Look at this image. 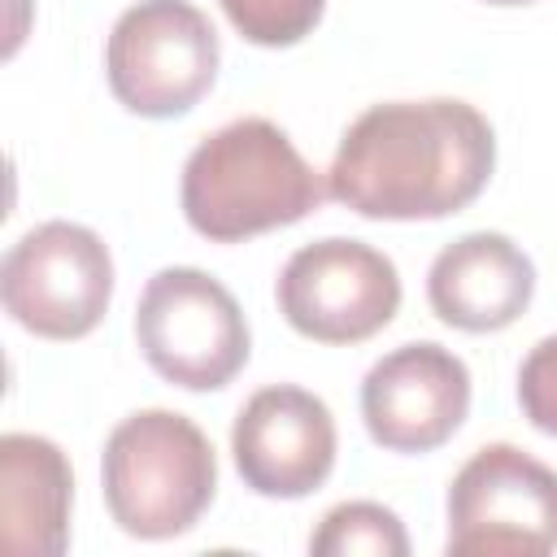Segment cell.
<instances>
[{
    "label": "cell",
    "instance_id": "6da1fadb",
    "mask_svg": "<svg viewBox=\"0 0 557 557\" xmlns=\"http://www.w3.org/2000/svg\"><path fill=\"white\" fill-rule=\"evenodd\" d=\"M496 170L492 122L453 96L383 100L348 122L326 191L374 222H435L479 200Z\"/></svg>",
    "mask_w": 557,
    "mask_h": 557
},
{
    "label": "cell",
    "instance_id": "7a4b0ae2",
    "mask_svg": "<svg viewBox=\"0 0 557 557\" xmlns=\"http://www.w3.org/2000/svg\"><path fill=\"white\" fill-rule=\"evenodd\" d=\"M183 218L213 244H239L309 218L331 191L270 117H235L205 135L183 165Z\"/></svg>",
    "mask_w": 557,
    "mask_h": 557
},
{
    "label": "cell",
    "instance_id": "3957f363",
    "mask_svg": "<svg viewBox=\"0 0 557 557\" xmlns=\"http://www.w3.org/2000/svg\"><path fill=\"white\" fill-rule=\"evenodd\" d=\"M109 518L135 540H174L200 522L218 492L209 435L174 409L126 413L100 453Z\"/></svg>",
    "mask_w": 557,
    "mask_h": 557
},
{
    "label": "cell",
    "instance_id": "277c9868",
    "mask_svg": "<svg viewBox=\"0 0 557 557\" xmlns=\"http://www.w3.org/2000/svg\"><path fill=\"white\" fill-rule=\"evenodd\" d=\"M135 339L144 361L174 387L218 392L252 352L239 300L196 265L157 270L135 305Z\"/></svg>",
    "mask_w": 557,
    "mask_h": 557
},
{
    "label": "cell",
    "instance_id": "5b68a950",
    "mask_svg": "<svg viewBox=\"0 0 557 557\" xmlns=\"http://www.w3.org/2000/svg\"><path fill=\"white\" fill-rule=\"evenodd\" d=\"M222 44L187 0H139L122 9L104 44L109 91L139 117H178L213 87Z\"/></svg>",
    "mask_w": 557,
    "mask_h": 557
},
{
    "label": "cell",
    "instance_id": "8992f818",
    "mask_svg": "<svg viewBox=\"0 0 557 557\" xmlns=\"http://www.w3.org/2000/svg\"><path fill=\"white\" fill-rule=\"evenodd\" d=\"M448 557H544L557 548V470L483 444L448 483Z\"/></svg>",
    "mask_w": 557,
    "mask_h": 557
},
{
    "label": "cell",
    "instance_id": "52a82bcc",
    "mask_svg": "<svg viewBox=\"0 0 557 557\" xmlns=\"http://www.w3.org/2000/svg\"><path fill=\"white\" fill-rule=\"evenodd\" d=\"M4 313L39 339H83L113 300L109 244L78 222L30 226L0 261Z\"/></svg>",
    "mask_w": 557,
    "mask_h": 557
},
{
    "label": "cell",
    "instance_id": "ba28073f",
    "mask_svg": "<svg viewBox=\"0 0 557 557\" xmlns=\"http://www.w3.org/2000/svg\"><path fill=\"white\" fill-rule=\"evenodd\" d=\"M278 313L313 344H361L400 309V274L361 239H318L287 257L274 283Z\"/></svg>",
    "mask_w": 557,
    "mask_h": 557
},
{
    "label": "cell",
    "instance_id": "9c48e42d",
    "mask_svg": "<svg viewBox=\"0 0 557 557\" xmlns=\"http://www.w3.org/2000/svg\"><path fill=\"white\" fill-rule=\"evenodd\" d=\"M335 418L322 396L274 383L244 400L231 426V457L257 496L300 500L318 492L335 470Z\"/></svg>",
    "mask_w": 557,
    "mask_h": 557
},
{
    "label": "cell",
    "instance_id": "30bf717a",
    "mask_svg": "<svg viewBox=\"0 0 557 557\" xmlns=\"http://www.w3.org/2000/svg\"><path fill=\"white\" fill-rule=\"evenodd\" d=\"M470 413V370L457 352L413 339L379 357L361 379V418L387 453H431Z\"/></svg>",
    "mask_w": 557,
    "mask_h": 557
},
{
    "label": "cell",
    "instance_id": "8fae6325",
    "mask_svg": "<svg viewBox=\"0 0 557 557\" xmlns=\"http://www.w3.org/2000/svg\"><path fill=\"white\" fill-rule=\"evenodd\" d=\"M535 296L531 257L500 231H470L444 244L426 270V300L444 326L487 335L513 326Z\"/></svg>",
    "mask_w": 557,
    "mask_h": 557
},
{
    "label": "cell",
    "instance_id": "7c38bea8",
    "mask_svg": "<svg viewBox=\"0 0 557 557\" xmlns=\"http://www.w3.org/2000/svg\"><path fill=\"white\" fill-rule=\"evenodd\" d=\"M74 470L65 453L30 431L0 440V544L9 557H61L70 544Z\"/></svg>",
    "mask_w": 557,
    "mask_h": 557
},
{
    "label": "cell",
    "instance_id": "4fadbf2b",
    "mask_svg": "<svg viewBox=\"0 0 557 557\" xmlns=\"http://www.w3.org/2000/svg\"><path fill=\"white\" fill-rule=\"evenodd\" d=\"M309 553L313 557H405L409 535L387 505L344 500L309 535Z\"/></svg>",
    "mask_w": 557,
    "mask_h": 557
},
{
    "label": "cell",
    "instance_id": "5bb4252c",
    "mask_svg": "<svg viewBox=\"0 0 557 557\" xmlns=\"http://www.w3.org/2000/svg\"><path fill=\"white\" fill-rule=\"evenodd\" d=\"M226 22L257 48H292L326 13V0H218Z\"/></svg>",
    "mask_w": 557,
    "mask_h": 557
},
{
    "label": "cell",
    "instance_id": "9a60e30c",
    "mask_svg": "<svg viewBox=\"0 0 557 557\" xmlns=\"http://www.w3.org/2000/svg\"><path fill=\"white\" fill-rule=\"evenodd\" d=\"M518 405L527 422L557 440V335H544L518 370Z\"/></svg>",
    "mask_w": 557,
    "mask_h": 557
},
{
    "label": "cell",
    "instance_id": "2e32d148",
    "mask_svg": "<svg viewBox=\"0 0 557 557\" xmlns=\"http://www.w3.org/2000/svg\"><path fill=\"white\" fill-rule=\"evenodd\" d=\"M487 4H535V0H487Z\"/></svg>",
    "mask_w": 557,
    "mask_h": 557
}]
</instances>
